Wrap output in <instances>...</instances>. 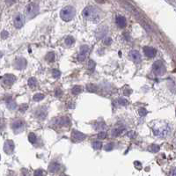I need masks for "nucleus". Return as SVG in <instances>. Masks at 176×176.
<instances>
[{
  "mask_svg": "<svg viewBox=\"0 0 176 176\" xmlns=\"http://www.w3.org/2000/svg\"><path fill=\"white\" fill-rule=\"evenodd\" d=\"M82 15L86 20L95 21L100 18V11L94 6H87L82 11Z\"/></svg>",
  "mask_w": 176,
  "mask_h": 176,
  "instance_id": "f257e3e1",
  "label": "nucleus"
},
{
  "mask_svg": "<svg viewBox=\"0 0 176 176\" xmlns=\"http://www.w3.org/2000/svg\"><path fill=\"white\" fill-rule=\"evenodd\" d=\"M89 47L87 46V45H83V46H81V48H80V50H79V53H78V60L79 61V62H84L85 61V59L86 58V56H87V54H88V52H89Z\"/></svg>",
  "mask_w": 176,
  "mask_h": 176,
  "instance_id": "423d86ee",
  "label": "nucleus"
},
{
  "mask_svg": "<svg viewBox=\"0 0 176 176\" xmlns=\"http://www.w3.org/2000/svg\"><path fill=\"white\" fill-rule=\"evenodd\" d=\"M95 66H96V64H95V62H93V60H90V61L88 62V69H89L91 72H93V71H94Z\"/></svg>",
  "mask_w": 176,
  "mask_h": 176,
  "instance_id": "c756f323",
  "label": "nucleus"
},
{
  "mask_svg": "<svg viewBox=\"0 0 176 176\" xmlns=\"http://www.w3.org/2000/svg\"><path fill=\"white\" fill-rule=\"evenodd\" d=\"M42 174H43V172H42L41 169L36 170V171L34 172V175H42Z\"/></svg>",
  "mask_w": 176,
  "mask_h": 176,
  "instance_id": "ea45409f",
  "label": "nucleus"
},
{
  "mask_svg": "<svg viewBox=\"0 0 176 176\" xmlns=\"http://www.w3.org/2000/svg\"><path fill=\"white\" fill-rule=\"evenodd\" d=\"M86 89H87V91L90 92V93H96L97 90H98V87H97L95 85L90 84V85H88L86 86Z\"/></svg>",
  "mask_w": 176,
  "mask_h": 176,
  "instance_id": "412c9836",
  "label": "nucleus"
},
{
  "mask_svg": "<svg viewBox=\"0 0 176 176\" xmlns=\"http://www.w3.org/2000/svg\"><path fill=\"white\" fill-rule=\"evenodd\" d=\"M39 12V6L38 5L34 4V3H31L29 4L27 6V9H26V13L27 15V17L29 19L34 18V16H36Z\"/></svg>",
  "mask_w": 176,
  "mask_h": 176,
  "instance_id": "20e7f679",
  "label": "nucleus"
},
{
  "mask_svg": "<svg viewBox=\"0 0 176 176\" xmlns=\"http://www.w3.org/2000/svg\"><path fill=\"white\" fill-rule=\"evenodd\" d=\"M152 70L153 72L157 76H162L166 73V67L163 62H161L160 60L155 61L152 64Z\"/></svg>",
  "mask_w": 176,
  "mask_h": 176,
  "instance_id": "7ed1b4c3",
  "label": "nucleus"
},
{
  "mask_svg": "<svg viewBox=\"0 0 176 176\" xmlns=\"http://www.w3.org/2000/svg\"><path fill=\"white\" fill-rule=\"evenodd\" d=\"M118 104L121 105V106H126L128 104V101L124 99H123V98H120V99H118Z\"/></svg>",
  "mask_w": 176,
  "mask_h": 176,
  "instance_id": "2f4dec72",
  "label": "nucleus"
},
{
  "mask_svg": "<svg viewBox=\"0 0 176 176\" xmlns=\"http://www.w3.org/2000/svg\"><path fill=\"white\" fill-rule=\"evenodd\" d=\"M56 123V124L60 125V126H67L70 123V120L66 117H62V118L57 119V121Z\"/></svg>",
  "mask_w": 176,
  "mask_h": 176,
  "instance_id": "6ab92c4d",
  "label": "nucleus"
},
{
  "mask_svg": "<svg viewBox=\"0 0 176 176\" xmlns=\"http://www.w3.org/2000/svg\"><path fill=\"white\" fill-rule=\"evenodd\" d=\"M171 175H176V168H174L171 172H170Z\"/></svg>",
  "mask_w": 176,
  "mask_h": 176,
  "instance_id": "79ce46f5",
  "label": "nucleus"
},
{
  "mask_svg": "<svg viewBox=\"0 0 176 176\" xmlns=\"http://www.w3.org/2000/svg\"><path fill=\"white\" fill-rule=\"evenodd\" d=\"M52 76H53L55 78H60V76H61V72H60L58 70H53V71H52Z\"/></svg>",
  "mask_w": 176,
  "mask_h": 176,
  "instance_id": "7c9ffc66",
  "label": "nucleus"
},
{
  "mask_svg": "<svg viewBox=\"0 0 176 176\" xmlns=\"http://www.w3.org/2000/svg\"><path fill=\"white\" fill-rule=\"evenodd\" d=\"M59 169H60V164L57 163V162H56V161L51 162V163L50 164V166H49V171H50V173H52V174H54V173L59 171Z\"/></svg>",
  "mask_w": 176,
  "mask_h": 176,
  "instance_id": "a211bd4d",
  "label": "nucleus"
},
{
  "mask_svg": "<svg viewBox=\"0 0 176 176\" xmlns=\"http://www.w3.org/2000/svg\"><path fill=\"white\" fill-rule=\"evenodd\" d=\"M8 32L5 31V30H4V31H2L1 33V36H2V39H5V38H7L8 37Z\"/></svg>",
  "mask_w": 176,
  "mask_h": 176,
  "instance_id": "f704fd0d",
  "label": "nucleus"
},
{
  "mask_svg": "<svg viewBox=\"0 0 176 176\" xmlns=\"http://www.w3.org/2000/svg\"><path fill=\"white\" fill-rule=\"evenodd\" d=\"M35 116L41 120H44L47 116V109L46 107H41L35 111Z\"/></svg>",
  "mask_w": 176,
  "mask_h": 176,
  "instance_id": "2eb2a0df",
  "label": "nucleus"
},
{
  "mask_svg": "<svg viewBox=\"0 0 176 176\" xmlns=\"http://www.w3.org/2000/svg\"><path fill=\"white\" fill-rule=\"evenodd\" d=\"M24 122L22 120H16L12 123L11 124V129L12 130L15 132V133H19L23 130V128H24Z\"/></svg>",
  "mask_w": 176,
  "mask_h": 176,
  "instance_id": "0eeeda50",
  "label": "nucleus"
},
{
  "mask_svg": "<svg viewBox=\"0 0 176 176\" xmlns=\"http://www.w3.org/2000/svg\"><path fill=\"white\" fill-rule=\"evenodd\" d=\"M113 147H114V145L112 143H110V144H107L105 146V150L106 151H111L113 149Z\"/></svg>",
  "mask_w": 176,
  "mask_h": 176,
  "instance_id": "72a5a7b5",
  "label": "nucleus"
},
{
  "mask_svg": "<svg viewBox=\"0 0 176 176\" xmlns=\"http://www.w3.org/2000/svg\"><path fill=\"white\" fill-rule=\"evenodd\" d=\"M98 3H101V4H103V3H105L106 2V0H96Z\"/></svg>",
  "mask_w": 176,
  "mask_h": 176,
  "instance_id": "c03bdc74",
  "label": "nucleus"
},
{
  "mask_svg": "<svg viewBox=\"0 0 176 176\" xmlns=\"http://www.w3.org/2000/svg\"><path fill=\"white\" fill-rule=\"evenodd\" d=\"M106 125L104 124L103 123H98L97 125L95 126V130H101V129H104Z\"/></svg>",
  "mask_w": 176,
  "mask_h": 176,
  "instance_id": "473e14b6",
  "label": "nucleus"
},
{
  "mask_svg": "<svg viewBox=\"0 0 176 176\" xmlns=\"http://www.w3.org/2000/svg\"><path fill=\"white\" fill-rule=\"evenodd\" d=\"M60 94H61V91H60V90H57V93H56V96H59Z\"/></svg>",
  "mask_w": 176,
  "mask_h": 176,
  "instance_id": "a18cd8bd",
  "label": "nucleus"
},
{
  "mask_svg": "<svg viewBox=\"0 0 176 176\" xmlns=\"http://www.w3.org/2000/svg\"><path fill=\"white\" fill-rule=\"evenodd\" d=\"M60 16H61V19L63 21L67 22V21H72L74 18V16H75V9H74V7L71 6V5L65 6L60 11Z\"/></svg>",
  "mask_w": 176,
  "mask_h": 176,
  "instance_id": "f03ea898",
  "label": "nucleus"
},
{
  "mask_svg": "<svg viewBox=\"0 0 176 176\" xmlns=\"http://www.w3.org/2000/svg\"><path fill=\"white\" fill-rule=\"evenodd\" d=\"M81 91H82V88H81L80 85H75L72 89V93L74 95L79 94V93H81Z\"/></svg>",
  "mask_w": 176,
  "mask_h": 176,
  "instance_id": "5701e85b",
  "label": "nucleus"
},
{
  "mask_svg": "<svg viewBox=\"0 0 176 176\" xmlns=\"http://www.w3.org/2000/svg\"><path fill=\"white\" fill-rule=\"evenodd\" d=\"M128 136H130V138H132V137H135V136H136V133H135V132H132V131H131V132H129V134H128Z\"/></svg>",
  "mask_w": 176,
  "mask_h": 176,
  "instance_id": "a19ab883",
  "label": "nucleus"
},
{
  "mask_svg": "<svg viewBox=\"0 0 176 176\" xmlns=\"http://www.w3.org/2000/svg\"><path fill=\"white\" fill-rule=\"evenodd\" d=\"M115 22H116V25L121 27V28H123L126 27V24H127V21H126V19H125L123 16L122 15H118L115 19Z\"/></svg>",
  "mask_w": 176,
  "mask_h": 176,
  "instance_id": "dca6fc26",
  "label": "nucleus"
},
{
  "mask_svg": "<svg viewBox=\"0 0 176 176\" xmlns=\"http://www.w3.org/2000/svg\"><path fill=\"white\" fill-rule=\"evenodd\" d=\"M146 114H147V111L145 110V108H140V109H139V114H140L141 116H145Z\"/></svg>",
  "mask_w": 176,
  "mask_h": 176,
  "instance_id": "4c0bfd02",
  "label": "nucleus"
},
{
  "mask_svg": "<svg viewBox=\"0 0 176 176\" xmlns=\"http://www.w3.org/2000/svg\"><path fill=\"white\" fill-rule=\"evenodd\" d=\"M44 94H42V93H36V94H34V97H33V100L34 101H42L44 99Z\"/></svg>",
  "mask_w": 176,
  "mask_h": 176,
  "instance_id": "b1692460",
  "label": "nucleus"
},
{
  "mask_svg": "<svg viewBox=\"0 0 176 176\" xmlns=\"http://www.w3.org/2000/svg\"><path fill=\"white\" fill-rule=\"evenodd\" d=\"M72 135L73 142H81L86 137L85 135L79 132V131H77V130H72Z\"/></svg>",
  "mask_w": 176,
  "mask_h": 176,
  "instance_id": "9b49d317",
  "label": "nucleus"
},
{
  "mask_svg": "<svg viewBox=\"0 0 176 176\" xmlns=\"http://www.w3.org/2000/svg\"><path fill=\"white\" fill-rule=\"evenodd\" d=\"M27 66V60L25 58L20 57L15 61V67L18 70H23Z\"/></svg>",
  "mask_w": 176,
  "mask_h": 176,
  "instance_id": "ddd939ff",
  "label": "nucleus"
},
{
  "mask_svg": "<svg viewBox=\"0 0 176 176\" xmlns=\"http://www.w3.org/2000/svg\"><path fill=\"white\" fill-rule=\"evenodd\" d=\"M125 130L124 128H115L112 131H111V134H112V136H119V135H121L123 131Z\"/></svg>",
  "mask_w": 176,
  "mask_h": 176,
  "instance_id": "aec40b11",
  "label": "nucleus"
},
{
  "mask_svg": "<svg viewBox=\"0 0 176 176\" xmlns=\"http://www.w3.org/2000/svg\"><path fill=\"white\" fill-rule=\"evenodd\" d=\"M5 103H6V106H7V107L11 109V110H14V109H16V107H17V105H16V102L12 100V98L9 96V97H7L6 99H5Z\"/></svg>",
  "mask_w": 176,
  "mask_h": 176,
  "instance_id": "f3484780",
  "label": "nucleus"
},
{
  "mask_svg": "<svg viewBox=\"0 0 176 176\" xmlns=\"http://www.w3.org/2000/svg\"><path fill=\"white\" fill-rule=\"evenodd\" d=\"M130 57L136 63H139L141 62V55L137 50H131L130 52Z\"/></svg>",
  "mask_w": 176,
  "mask_h": 176,
  "instance_id": "f8f14e48",
  "label": "nucleus"
},
{
  "mask_svg": "<svg viewBox=\"0 0 176 176\" xmlns=\"http://www.w3.org/2000/svg\"><path fill=\"white\" fill-rule=\"evenodd\" d=\"M24 23H25V18H24V16L21 13H18L14 17V21H13L14 27L16 28H21V27H23Z\"/></svg>",
  "mask_w": 176,
  "mask_h": 176,
  "instance_id": "6e6552de",
  "label": "nucleus"
},
{
  "mask_svg": "<svg viewBox=\"0 0 176 176\" xmlns=\"http://www.w3.org/2000/svg\"><path fill=\"white\" fill-rule=\"evenodd\" d=\"M55 57H56L55 54H54L53 52H50V53L46 56V60H47L48 62H54V61H55Z\"/></svg>",
  "mask_w": 176,
  "mask_h": 176,
  "instance_id": "a878e982",
  "label": "nucleus"
},
{
  "mask_svg": "<svg viewBox=\"0 0 176 176\" xmlns=\"http://www.w3.org/2000/svg\"><path fill=\"white\" fill-rule=\"evenodd\" d=\"M111 42H112V39L109 38V37H107V38H106V39L104 40V44H106V45H109Z\"/></svg>",
  "mask_w": 176,
  "mask_h": 176,
  "instance_id": "58836bf2",
  "label": "nucleus"
},
{
  "mask_svg": "<svg viewBox=\"0 0 176 176\" xmlns=\"http://www.w3.org/2000/svg\"><path fill=\"white\" fill-rule=\"evenodd\" d=\"M74 42H75V40H74V38H73L72 36H68V37L65 39V41H64L65 44H66L67 46H72L73 43H74Z\"/></svg>",
  "mask_w": 176,
  "mask_h": 176,
  "instance_id": "cd10ccee",
  "label": "nucleus"
},
{
  "mask_svg": "<svg viewBox=\"0 0 176 176\" xmlns=\"http://www.w3.org/2000/svg\"><path fill=\"white\" fill-rule=\"evenodd\" d=\"M28 85L30 88H34V87H36L37 85V80L35 78H30L28 79Z\"/></svg>",
  "mask_w": 176,
  "mask_h": 176,
  "instance_id": "4be33fe9",
  "label": "nucleus"
},
{
  "mask_svg": "<svg viewBox=\"0 0 176 176\" xmlns=\"http://www.w3.org/2000/svg\"><path fill=\"white\" fill-rule=\"evenodd\" d=\"M15 80H16V77L12 74H5L3 77V83L7 86L12 85L13 83L15 82Z\"/></svg>",
  "mask_w": 176,
  "mask_h": 176,
  "instance_id": "1a4fd4ad",
  "label": "nucleus"
},
{
  "mask_svg": "<svg viewBox=\"0 0 176 176\" xmlns=\"http://www.w3.org/2000/svg\"><path fill=\"white\" fill-rule=\"evenodd\" d=\"M27 108H28V106H27V104H23V105H21V106L20 111H21V112H24V111H26Z\"/></svg>",
  "mask_w": 176,
  "mask_h": 176,
  "instance_id": "c9c22d12",
  "label": "nucleus"
},
{
  "mask_svg": "<svg viewBox=\"0 0 176 176\" xmlns=\"http://www.w3.org/2000/svg\"><path fill=\"white\" fill-rule=\"evenodd\" d=\"M153 133L157 136H165L169 133V127L166 125L165 127H153Z\"/></svg>",
  "mask_w": 176,
  "mask_h": 176,
  "instance_id": "39448f33",
  "label": "nucleus"
},
{
  "mask_svg": "<svg viewBox=\"0 0 176 176\" xmlns=\"http://www.w3.org/2000/svg\"><path fill=\"white\" fill-rule=\"evenodd\" d=\"M28 140L31 144H35L36 141H37V137H36V135L34 133H30L28 135Z\"/></svg>",
  "mask_w": 176,
  "mask_h": 176,
  "instance_id": "393cba45",
  "label": "nucleus"
},
{
  "mask_svg": "<svg viewBox=\"0 0 176 176\" xmlns=\"http://www.w3.org/2000/svg\"><path fill=\"white\" fill-rule=\"evenodd\" d=\"M16 0H5V2L7 3V4H9V5H11V4H12V3H14Z\"/></svg>",
  "mask_w": 176,
  "mask_h": 176,
  "instance_id": "37998d69",
  "label": "nucleus"
},
{
  "mask_svg": "<svg viewBox=\"0 0 176 176\" xmlns=\"http://www.w3.org/2000/svg\"><path fill=\"white\" fill-rule=\"evenodd\" d=\"M93 147L94 150H100L102 147V143L101 141H94L93 143Z\"/></svg>",
  "mask_w": 176,
  "mask_h": 176,
  "instance_id": "bb28decb",
  "label": "nucleus"
},
{
  "mask_svg": "<svg viewBox=\"0 0 176 176\" xmlns=\"http://www.w3.org/2000/svg\"><path fill=\"white\" fill-rule=\"evenodd\" d=\"M149 151L152 152H158L159 151V146L157 145H152L149 147Z\"/></svg>",
  "mask_w": 176,
  "mask_h": 176,
  "instance_id": "c85d7f7f",
  "label": "nucleus"
},
{
  "mask_svg": "<svg viewBox=\"0 0 176 176\" xmlns=\"http://www.w3.org/2000/svg\"><path fill=\"white\" fill-rule=\"evenodd\" d=\"M98 137L100 139H105L107 137V133L106 132H101V133H99V135H98Z\"/></svg>",
  "mask_w": 176,
  "mask_h": 176,
  "instance_id": "e433bc0d",
  "label": "nucleus"
},
{
  "mask_svg": "<svg viewBox=\"0 0 176 176\" xmlns=\"http://www.w3.org/2000/svg\"><path fill=\"white\" fill-rule=\"evenodd\" d=\"M144 52H145V55L147 57L152 58L156 56L157 50L154 48H152V47H145L144 48Z\"/></svg>",
  "mask_w": 176,
  "mask_h": 176,
  "instance_id": "4468645a",
  "label": "nucleus"
},
{
  "mask_svg": "<svg viewBox=\"0 0 176 176\" xmlns=\"http://www.w3.org/2000/svg\"><path fill=\"white\" fill-rule=\"evenodd\" d=\"M4 151L7 154H11L14 151V143L11 140H7L5 141L4 145Z\"/></svg>",
  "mask_w": 176,
  "mask_h": 176,
  "instance_id": "9d476101",
  "label": "nucleus"
}]
</instances>
